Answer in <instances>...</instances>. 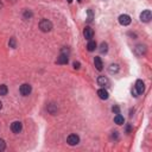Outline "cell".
Listing matches in <instances>:
<instances>
[{
	"mask_svg": "<svg viewBox=\"0 0 152 152\" xmlns=\"http://www.w3.org/2000/svg\"><path fill=\"white\" fill-rule=\"evenodd\" d=\"M8 45H10V48L15 49V48L17 46V42H16V38H11V39H10V42H8Z\"/></svg>",
	"mask_w": 152,
	"mask_h": 152,
	"instance_id": "44dd1931",
	"label": "cell"
},
{
	"mask_svg": "<svg viewBox=\"0 0 152 152\" xmlns=\"http://www.w3.org/2000/svg\"><path fill=\"white\" fill-rule=\"evenodd\" d=\"M83 36H84L86 39L91 41L92 38L94 37V31H93V29H92V28H89V26H86V28H84V30H83Z\"/></svg>",
	"mask_w": 152,
	"mask_h": 152,
	"instance_id": "ba28073f",
	"label": "cell"
},
{
	"mask_svg": "<svg viewBox=\"0 0 152 152\" xmlns=\"http://www.w3.org/2000/svg\"><path fill=\"white\" fill-rule=\"evenodd\" d=\"M108 71L111 74H117L119 71V66L118 64H111L109 68H108Z\"/></svg>",
	"mask_w": 152,
	"mask_h": 152,
	"instance_id": "ac0fdd59",
	"label": "cell"
},
{
	"mask_svg": "<svg viewBox=\"0 0 152 152\" xmlns=\"http://www.w3.org/2000/svg\"><path fill=\"white\" fill-rule=\"evenodd\" d=\"M61 54H63V55H67V56H69V54H70V50L68 49V48H62L61 49Z\"/></svg>",
	"mask_w": 152,
	"mask_h": 152,
	"instance_id": "7402d4cb",
	"label": "cell"
},
{
	"mask_svg": "<svg viewBox=\"0 0 152 152\" xmlns=\"http://www.w3.org/2000/svg\"><path fill=\"white\" fill-rule=\"evenodd\" d=\"M97 95H99V97L101 100H107L109 97V94H108V92L105 89V88H101V89H99L97 91Z\"/></svg>",
	"mask_w": 152,
	"mask_h": 152,
	"instance_id": "8fae6325",
	"label": "cell"
},
{
	"mask_svg": "<svg viewBox=\"0 0 152 152\" xmlns=\"http://www.w3.org/2000/svg\"><path fill=\"white\" fill-rule=\"evenodd\" d=\"M1 108H3V102L0 101V109H1Z\"/></svg>",
	"mask_w": 152,
	"mask_h": 152,
	"instance_id": "484cf974",
	"label": "cell"
},
{
	"mask_svg": "<svg viewBox=\"0 0 152 152\" xmlns=\"http://www.w3.org/2000/svg\"><path fill=\"white\" fill-rule=\"evenodd\" d=\"M67 143L70 145V146H75L80 143V137L77 134H69L68 138H67Z\"/></svg>",
	"mask_w": 152,
	"mask_h": 152,
	"instance_id": "277c9868",
	"label": "cell"
},
{
	"mask_svg": "<svg viewBox=\"0 0 152 152\" xmlns=\"http://www.w3.org/2000/svg\"><path fill=\"white\" fill-rule=\"evenodd\" d=\"M68 3L70 4V3H73V0H68Z\"/></svg>",
	"mask_w": 152,
	"mask_h": 152,
	"instance_id": "4316f807",
	"label": "cell"
},
{
	"mask_svg": "<svg viewBox=\"0 0 152 152\" xmlns=\"http://www.w3.org/2000/svg\"><path fill=\"white\" fill-rule=\"evenodd\" d=\"M81 1H82V0H79V3H81Z\"/></svg>",
	"mask_w": 152,
	"mask_h": 152,
	"instance_id": "83f0119b",
	"label": "cell"
},
{
	"mask_svg": "<svg viewBox=\"0 0 152 152\" xmlns=\"http://www.w3.org/2000/svg\"><path fill=\"white\" fill-rule=\"evenodd\" d=\"M5 149H6V143H5V140H4V139H0V152L4 151Z\"/></svg>",
	"mask_w": 152,
	"mask_h": 152,
	"instance_id": "603a6c76",
	"label": "cell"
},
{
	"mask_svg": "<svg viewBox=\"0 0 152 152\" xmlns=\"http://www.w3.org/2000/svg\"><path fill=\"white\" fill-rule=\"evenodd\" d=\"M119 23L122 25V26H127V25L131 24V17L129 15H121L119 17Z\"/></svg>",
	"mask_w": 152,
	"mask_h": 152,
	"instance_id": "52a82bcc",
	"label": "cell"
},
{
	"mask_svg": "<svg viewBox=\"0 0 152 152\" xmlns=\"http://www.w3.org/2000/svg\"><path fill=\"white\" fill-rule=\"evenodd\" d=\"M108 83H109V81H108V79L106 77V76H99L97 77V84L99 86L106 87V86H108Z\"/></svg>",
	"mask_w": 152,
	"mask_h": 152,
	"instance_id": "4fadbf2b",
	"label": "cell"
},
{
	"mask_svg": "<svg viewBox=\"0 0 152 152\" xmlns=\"http://www.w3.org/2000/svg\"><path fill=\"white\" fill-rule=\"evenodd\" d=\"M96 49V43H95V41H89V42H88V44H87V50H88V51H94V50Z\"/></svg>",
	"mask_w": 152,
	"mask_h": 152,
	"instance_id": "2e32d148",
	"label": "cell"
},
{
	"mask_svg": "<svg viewBox=\"0 0 152 152\" xmlns=\"http://www.w3.org/2000/svg\"><path fill=\"white\" fill-rule=\"evenodd\" d=\"M107 51H108V44L102 42V43H101V45H100V53L101 54H106Z\"/></svg>",
	"mask_w": 152,
	"mask_h": 152,
	"instance_id": "d6986e66",
	"label": "cell"
},
{
	"mask_svg": "<svg viewBox=\"0 0 152 152\" xmlns=\"http://www.w3.org/2000/svg\"><path fill=\"white\" fill-rule=\"evenodd\" d=\"M112 111H113V113H115V114H118V113H120V108H119L118 106H114V107L112 108Z\"/></svg>",
	"mask_w": 152,
	"mask_h": 152,
	"instance_id": "cb8c5ba5",
	"label": "cell"
},
{
	"mask_svg": "<svg viewBox=\"0 0 152 152\" xmlns=\"http://www.w3.org/2000/svg\"><path fill=\"white\" fill-rule=\"evenodd\" d=\"M11 130H12V132L16 133V134L20 133L21 130H23V124L20 121H13L11 124Z\"/></svg>",
	"mask_w": 152,
	"mask_h": 152,
	"instance_id": "5b68a950",
	"label": "cell"
},
{
	"mask_svg": "<svg viewBox=\"0 0 152 152\" xmlns=\"http://www.w3.org/2000/svg\"><path fill=\"white\" fill-rule=\"evenodd\" d=\"M46 109H48V112H49L50 114H53V115H55V114L57 113V111H58V107H57V105H56V104H49V105H48V107H46Z\"/></svg>",
	"mask_w": 152,
	"mask_h": 152,
	"instance_id": "5bb4252c",
	"label": "cell"
},
{
	"mask_svg": "<svg viewBox=\"0 0 152 152\" xmlns=\"http://www.w3.org/2000/svg\"><path fill=\"white\" fill-rule=\"evenodd\" d=\"M23 17H24V19H30V18L32 17V12L29 11V10H25V11H24Z\"/></svg>",
	"mask_w": 152,
	"mask_h": 152,
	"instance_id": "ffe728a7",
	"label": "cell"
},
{
	"mask_svg": "<svg viewBox=\"0 0 152 152\" xmlns=\"http://www.w3.org/2000/svg\"><path fill=\"white\" fill-rule=\"evenodd\" d=\"M94 66H95V68L99 70V71H101L104 69V63H102V59H101L100 57H95L94 58Z\"/></svg>",
	"mask_w": 152,
	"mask_h": 152,
	"instance_id": "7c38bea8",
	"label": "cell"
},
{
	"mask_svg": "<svg viewBox=\"0 0 152 152\" xmlns=\"http://www.w3.org/2000/svg\"><path fill=\"white\" fill-rule=\"evenodd\" d=\"M151 18H152V13L150 10H145L140 13V20L144 23H149L151 20Z\"/></svg>",
	"mask_w": 152,
	"mask_h": 152,
	"instance_id": "8992f818",
	"label": "cell"
},
{
	"mask_svg": "<svg viewBox=\"0 0 152 152\" xmlns=\"http://www.w3.org/2000/svg\"><path fill=\"white\" fill-rule=\"evenodd\" d=\"M124 117L121 115V114L120 113H118L117 114V115L115 117H114V122H115L117 125H124Z\"/></svg>",
	"mask_w": 152,
	"mask_h": 152,
	"instance_id": "9a60e30c",
	"label": "cell"
},
{
	"mask_svg": "<svg viewBox=\"0 0 152 152\" xmlns=\"http://www.w3.org/2000/svg\"><path fill=\"white\" fill-rule=\"evenodd\" d=\"M7 92H8L7 86H6V84H0V96L7 95Z\"/></svg>",
	"mask_w": 152,
	"mask_h": 152,
	"instance_id": "e0dca14e",
	"label": "cell"
},
{
	"mask_svg": "<svg viewBox=\"0 0 152 152\" xmlns=\"http://www.w3.org/2000/svg\"><path fill=\"white\" fill-rule=\"evenodd\" d=\"M69 62V58L67 55H63V54H59V56L57 57V61L56 63H58V64H68Z\"/></svg>",
	"mask_w": 152,
	"mask_h": 152,
	"instance_id": "30bf717a",
	"label": "cell"
},
{
	"mask_svg": "<svg viewBox=\"0 0 152 152\" xmlns=\"http://www.w3.org/2000/svg\"><path fill=\"white\" fill-rule=\"evenodd\" d=\"M39 29H41V31H43V32L51 31V29H53V23L50 21L49 19H42V20L39 21Z\"/></svg>",
	"mask_w": 152,
	"mask_h": 152,
	"instance_id": "6da1fadb",
	"label": "cell"
},
{
	"mask_svg": "<svg viewBox=\"0 0 152 152\" xmlns=\"http://www.w3.org/2000/svg\"><path fill=\"white\" fill-rule=\"evenodd\" d=\"M134 53L137 56H143L146 54V46L145 45H142V44H139L134 48Z\"/></svg>",
	"mask_w": 152,
	"mask_h": 152,
	"instance_id": "9c48e42d",
	"label": "cell"
},
{
	"mask_svg": "<svg viewBox=\"0 0 152 152\" xmlns=\"http://www.w3.org/2000/svg\"><path fill=\"white\" fill-rule=\"evenodd\" d=\"M134 91L137 92L138 95H142L145 92V83L142 80H137L134 84Z\"/></svg>",
	"mask_w": 152,
	"mask_h": 152,
	"instance_id": "3957f363",
	"label": "cell"
},
{
	"mask_svg": "<svg viewBox=\"0 0 152 152\" xmlns=\"http://www.w3.org/2000/svg\"><path fill=\"white\" fill-rule=\"evenodd\" d=\"M80 62H74V68L75 69H80Z\"/></svg>",
	"mask_w": 152,
	"mask_h": 152,
	"instance_id": "d4e9b609",
	"label": "cell"
},
{
	"mask_svg": "<svg viewBox=\"0 0 152 152\" xmlns=\"http://www.w3.org/2000/svg\"><path fill=\"white\" fill-rule=\"evenodd\" d=\"M19 92H20V94H21L23 96H29V95L31 94V92H32V87H31L29 83H24V84L20 86Z\"/></svg>",
	"mask_w": 152,
	"mask_h": 152,
	"instance_id": "7a4b0ae2",
	"label": "cell"
}]
</instances>
